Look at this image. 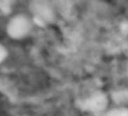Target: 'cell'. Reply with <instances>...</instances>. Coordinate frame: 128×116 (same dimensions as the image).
<instances>
[{"instance_id":"cell-1","label":"cell","mask_w":128,"mask_h":116,"mask_svg":"<svg viewBox=\"0 0 128 116\" xmlns=\"http://www.w3.org/2000/svg\"><path fill=\"white\" fill-rule=\"evenodd\" d=\"M33 23V20L29 15L24 13L17 14L8 20L6 26L7 33L13 39H23L31 32Z\"/></svg>"},{"instance_id":"cell-2","label":"cell","mask_w":128,"mask_h":116,"mask_svg":"<svg viewBox=\"0 0 128 116\" xmlns=\"http://www.w3.org/2000/svg\"><path fill=\"white\" fill-rule=\"evenodd\" d=\"M30 11L33 17L32 20L37 24L44 26L51 24L56 19L55 11L47 1H32L30 2Z\"/></svg>"},{"instance_id":"cell-3","label":"cell","mask_w":128,"mask_h":116,"mask_svg":"<svg viewBox=\"0 0 128 116\" xmlns=\"http://www.w3.org/2000/svg\"><path fill=\"white\" fill-rule=\"evenodd\" d=\"M108 102V100L107 96L101 91H97L81 101L79 106L84 111L99 112L106 108Z\"/></svg>"},{"instance_id":"cell-4","label":"cell","mask_w":128,"mask_h":116,"mask_svg":"<svg viewBox=\"0 0 128 116\" xmlns=\"http://www.w3.org/2000/svg\"><path fill=\"white\" fill-rule=\"evenodd\" d=\"M102 116H128L127 107L113 108L103 114Z\"/></svg>"},{"instance_id":"cell-5","label":"cell","mask_w":128,"mask_h":116,"mask_svg":"<svg viewBox=\"0 0 128 116\" xmlns=\"http://www.w3.org/2000/svg\"><path fill=\"white\" fill-rule=\"evenodd\" d=\"M8 56V51L6 48L2 44H0V63H2Z\"/></svg>"}]
</instances>
